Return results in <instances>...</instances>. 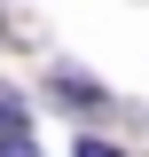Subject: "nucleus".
<instances>
[{"label": "nucleus", "instance_id": "1", "mask_svg": "<svg viewBox=\"0 0 149 157\" xmlns=\"http://www.w3.org/2000/svg\"><path fill=\"white\" fill-rule=\"evenodd\" d=\"M24 126H32L24 94H16V86H0V141H8V134H24Z\"/></svg>", "mask_w": 149, "mask_h": 157}, {"label": "nucleus", "instance_id": "2", "mask_svg": "<svg viewBox=\"0 0 149 157\" xmlns=\"http://www.w3.org/2000/svg\"><path fill=\"white\" fill-rule=\"evenodd\" d=\"M0 157H39V149H32V134H8V141H0Z\"/></svg>", "mask_w": 149, "mask_h": 157}, {"label": "nucleus", "instance_id": "3", "mask_svg": "<svg viewBox=\"0 0 149 157\" xmlns=\"http://www.w3.org/2000/svg\"><path fill=\"white\" fill-rule=\"evenodd\" d=\"M78 157H118V149H110V141H86V134H78Z\"/></svg>", "mask_w": 149, "mask_h": 157}]
</instances>
